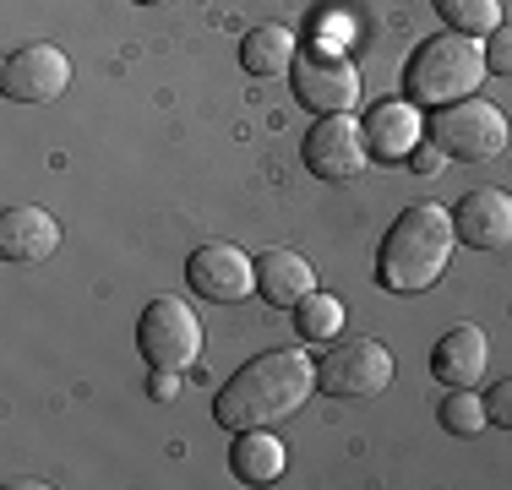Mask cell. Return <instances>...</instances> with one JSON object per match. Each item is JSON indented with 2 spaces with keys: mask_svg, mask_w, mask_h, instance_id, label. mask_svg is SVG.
Returning <instances> with one entry per match:
<instances>
[{
  "mask_svg": "<svg viewBox=\"0 0 512 490\" xmlns=\"http://www.w3.org/2000/svg\"><path fill=\"white\" fill-rule=\"evenodd\" d=\"M485 71L512 77V22H502V28L491 33V44H485Z\"/></svg>",
  "mask_w": 512,
  "mask_h": 490,
  "instance_id": "44dd1931",
  "label": "cell"
},
{
  "mask_svg": "<svg viewBox=\"0 0 512 490\" xmlns=\"http://www.w3.org/2000/svg\"><path fill=\"white\" fill-rule=\"evenodd\" d=\"M453 229L469 251H502V245H512V196L496 186H474L458 202Z\"/></svg>",
  "mask_w": 512,
  "mask_h": 490,
  "instance_id": "8fae6325",
  "label": "cell"
},
{
  "mask_svg": "<svg viewBox=\"0 0 512 490\" xmlns=\"http://www.w3.org/2000/svg\"><path fill=\"white\" fill-rule=\"evenodd\" d=\"M256 294H262L267 305H278V311H295L306 294H316L311 262L295 251H262L256 256Z\"/></svg>",
  "mask_w": 512,
  "mask_h": 490,
  "instance_id": "9a60e30c",
  "label": "cell"
},
{
  "mask_svg": "<svg viewBox=\"0 0 512 490\" xmlns=\"http://www.w3.org/2000/svg\"><path fill=\"white\" fill-rule=\"evenodd\" d=\"M186 278H191V289H197L202 300L240 305V300H251V289H256V262L240 251V245L213 240V245H202V251L186 262Z\"/></svg>",
  "mask_w": 512,
  "mask_h": 490,
  "instance_id": "30bf717a",
  "label": "cell"
},
{
  "mask_svg": "<svg viewBox=\"0 0 512 490\" xmlns=\"http://www.w3.org/2000/svg\"><path fill=\"white\" fill-rule=\"evenodd\" d=\"M436 420H442V431H453V436H480L485 431V398L474 387H453L442 398V409H436Z\"/></svg>",
  "mask_w": 512,
  "mask_h": 490,
  "instance_id": "ffe728a7",
  "label": "cell"
},
{
  "mask_svg": "<svg viewBox=\"0 0 512 490\" xmlns=\"http://www.w3.org/2000/svg\"><path fill=\"white\" fill-rule=\"evenodd\" d=\"M295 322H300V338L327 343V338H338V327H344V300L316 289V294H306V300L295 305Z\"/></svg>",
  "mask_w": 512,
  "mask_h": 490,
  "instance_id": "d6986e66",
  "label": "cell"
},
{
  "mask_svg": "<svg viewBox=\"0 0 512 490\" xmlns=\"http://www.w3.org/2000/svg\"><path fill=\"white\" fill-rule=\"evenodd\" d=\"M371 158L365 147V126L349 115H322L306 131V169L316 180H355Z\"/></svg>",
  "mask_w": 512,
  "mask_h": 490,
  "instance_id": "9c48e42d",
  "label": "cell"
},
{
  "mask_svg": "<svg viewBox=\"0 0 512 490\" xmlns=\"http://www.w3.org/2000/svg\"><path fill=\"white\" fill-rule=\"evenodd\" d=\"M436 11H442L447 28H453V33H469V39L502 28V0H436Z\"/></svg>",
  "mask_w": 512,
  "mask_h": 490,
  "instance_id": "ac0fdd59",
  "label": "cell"
},
{
  "mask_svg": "<svg viewBox=\"0 0 512 490\" xmlns=\"http://www.w3.org/2000/svg\"><path fill=\"white\" fill-rule=\"evenodd\" d=\"M284 441L262 431H235V447H229V469H235V480L246 485H273L278 474H284Z\"/></svg>",
  "mask_w": 512,
  "mask_h": 490,
  "instance_id": "2e32d148",
  "label": "cell"
},
{
  "mask_svg": "<svg viewBox=\"0 0 512 490\" xmlns=\"http://www.w3.org/2000/svg\"><path fill=\"white\" fill-rule=\"evenodd\" d=\"M137 6H169V0H137Z\"/></svg>",
  "mask_w": 512,
  "mask_h": 490,
  "instance_id": "d4e9b609",
  "label": "cell"
},
{
  "mask_svg": "<svg viewBox=\"0 0 512 490\" xmlns=\"http://www.w3.org/2000/svg\"><path fill=\"white\" fill-rule=\"evenodd\" d=\"M485 414H491L496 425H507V431H512V376L485 392Z\"/></svg>",
  "mask_w": 512,
  "mask_h": 490,
  "instance_id": "7402d4cb",
  "label": "cell"
},
{
  "mask_svg": "<svg viewBox=\"0 0 512 490\" xmlns=\"http://www.w3.org/2000/svg\"><path fill=\"white\" fill-rule=\"evenodd\" d=\"M60 251V224L44 207H6L0 213V256L22 267H39Z\"/></svg>",
  "mask_w": 512,
  "mask_h": 490,
  "instance_id": "7c38bea8",
  "label": "cell"
},
{
  "mask_svg": "<svg viewBox=\"0 0 512 490\" xmlns=\"http://www.w3.org/2000/svg\"><path fill=\"white\" fill-rule=\"evenodd\" d=\"M295 55H300V39L289 28H278V22H262V28H251L240 39V66L251 77H278V71L295 66Z\"/></svg>",
  "mask_w": 512,
  "mask_h": 490,
  "instance_id": "e0dca14e",
  "label": "cell"
},
{
  "mask_svg": "<svg viewBox=\"0 0 512 490\" xmlns=\"http://www.w3.org/2000/svg\"><path fill=\"white\" fill-rule=\"evenodd\" d=\"M485 365H491V343H485V333L474 322L442 333V338H436V349H431V376L442 387H480Z\"/></svg>",
  "mask_w": 512,
  "mask_h": 490,
  "instance_id": "4fadbf2b",
  "label": "cell"
},
{
  "mask_svg": "<svg viewBox=\"0 0 512 490\" xmlns=\"http://www.w3.org/2000/svg\"><path fill=\"white\" fill-rule=\"evenodd\" d=\"M316 387V365L300 349H273L256 354L251 365H240L224 382V392L213 398V420L224 431H262V425H278L311 398Z\"/></svg>",
  "mask_w": 512,
  "mask_h": 490,
  "instance_id": "6da1fadb",
  "label": "cell"
},
{
  "mask_svg": "<svg viewBox=\"0 0 512 490\" xmlns=\"http://www.w3.org/2000/svg\"><path fill=\"white\" fill-rule=\"evenodd\" d=\"M480 82H485V44H474L469 33H436V39H425L414 49L404 66L409 98H420L431 109L469 98Z\"/></svg>",
  "mask_w": 512,
  "mask_h": 490,
  "instance_id": "3957f363",
  "label": "cell"
},
{
  "mask_svg": "<svg viewBox=\"0 0 512 490\" xmlns=\"http://www.w3.org/2000/svg\"><path fill=\"white\" fill-rule=\"evenodd\" d=\"M409 158H414V164H420V175H431V169L442 164V147H414Z\"/></svg>",
  "mask_w": 512,
  "mask_h": 490,
  "instance_id": "cb8c5ba5",
  "label": "cell"
},
{
  "mask_svg": "<svg viewBox=\"0 0 512 490\" xmlns=\"http://www.w3.org/2000/svg\"><path fill=\"white\" fill-rule=\"evenodd\" d=\"M453 245H458L453 213L436 207V202H420L387 229L382 256H376V278H382V289H393V294H420L447 273Z\"/></svg>",
  "mask_w": 512,
  "mask_h": 490,
  "instance_id": "7a4b0ae2",
  "label": "cell"
},
{
  "mask_svg": "<svg viewBox=\"0 0 512 490\" xmlns=\"http://www.w3.org/2000/svg\"><path fill=\"white\" fill-rule=\"evenodd\" d=\"M295 98L316 115H349L360 104V71L333 44H300L295 55Z\"/></svg>",
  "mask_w": 512,
  "mask_h": 490,
  "instance_id": "8992f818",
  "label": "cell"
},
{
  "mask_svg": "<svg viewBox=\"0 0 512 490\" xmlns=\"http://www.w3.org/2000/svg\"><path fill=\"white\" fill-rule=\"evenodd\" d=\"M180 392V371H153V398L164 403V398H175Z\"/></svg>",
  "mask_w": 512,
  "mask_h": 490,
  "instance_id": "603a6c76",
  "label": "cell"
},
{
  "mask_svg": "<svg viewBox=\"0 0 512 490\" xmlns=\"http://www.w3.org/2000/svg\"><path fill=\"white\" fill-rule=\"evenodd\" d=\"M431 142L442 147L447 158H463V164H485L507 147V115L491 104V98H458V104H442L431 120Z\"/></svg>",
  "mask_w": 512,
  "mask_h": 490,
  "instance_id": "5b68a950",
  "label": "cell"
},
{
  "mask_svg": "<svg viewBox=\"0 0 512 490\" xmlns=\"http://www.w3.org/2000/svg\"><path fill=\"white\" fill-rule=\"evenodd\" d=\"M316 382H322V392H333V398H376V392H387V382H393V354L376 338H344L338 349L322 354Z\"/></svg>",
  "mask_w": 512,
  "mask_h": 490,
  "instance_id": "52a82bcc",
  "label": "cell"
},
{
  "mask_svg": "<svg viewBox=\"0 0 512 490\" xmlns=\"http://www.w3.org/2000/svg\"><path fill=\"white\" fill-rule=\"evenodd\" d=\"M137 349L153 371H186L197 365L202 354V322L186 300L175 294H158V300L142 305V322H137Z\"/></svg>",
  "mask_w": 512,
  "mask_h": 490,
  "instance_id": "277c9868",
  "label": "cell"
},
{
  "mask_svg": "<svg viewBox=\"0 0 512 490\" xmlns=\"http://www.w3.org/2000/svg\"><path fill=\"white\" fill-rule=\"evenodd\" d=\"M425 137V120H420V109L409 104V98H382V104L365 115V147H371L376 158H409L414 147H420Z\"/></svg>",
  "mask_w": 512,
  "mask_h": 490,
  "instance_id": "5bb4252c",
  "label": "cell"
},
{
  "mask_svg": "<svg viewBox=\"0 0 512 490\" xmlns=\"http://www.w3.org/2000/svg\"><path fill=\"white\" fill-rule=\"evenodd\" d=\"M0 88L11 104H50L71 88V60L55 44H22L0 66Z\"/></svg>",
  "mask_w": 512,
  "mask_h": 490,
  "instance_id": "ba28073f",
  "label": "cell"
}]
</instances>
